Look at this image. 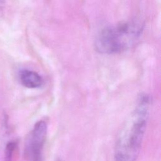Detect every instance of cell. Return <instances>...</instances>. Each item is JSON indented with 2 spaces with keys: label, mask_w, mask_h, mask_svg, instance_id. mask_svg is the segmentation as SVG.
I'll use <instances>...</instances> for the list:
<instances>
[{
  "label": "cell",
  "mask_w": 161,
  "mask_h": 161,
  "mask_svg": "<svg viewBox=\"0 0 161 161\" xmlns=\"http://www.w3.org/2000/svg\"><path fill=\"white\" fill-rule=\"evenodd\" d=\"M150 107L149 96L146 94H140L135 108L116 136L114 150V161H136L146 131Z\"/></svg>",
  "instance_id": "1"
},
{
  "label": "cell",
  "mask_w": 161,
  "mask_h": 161,
  "mask_svg": "<svg viewBox=\"0 0 161 161\" xmlns=\"http://www.w3.org/2000/svg\"><path fill=\"white\" fill-rule=\"evenodd\" d=\"M143 30L139 20H131L103 29L95 41L96 50L103 54L126 51L138 41Z\"/></svg>",
  "instance_id": "2"
},
{
  "label": "cell",
  "mask_w": 161,
  "mask_h": 161,
  "mask_svg": "<svg viewBox=\"0 0 161 161\" xmlns=\"http://www.w3.org/2000/svg\"><path fill=\"white\" fill-rule=\"evenodd\" d=\"M48 126L43 120L38 121L30 132L25 145L27 161H43V148L47 138Z\"/></svg>",
  "instance_id": "3"
},
{
  "label": "cell",
  "mask_w": 161,
  "mask_h": 161,
  "mask_svg": "<svg viewBox=\"0 0 161 161\" xmlns=\"http://www.w3.org/2000/svg\"><path fill=\"white\" fill-rule=\"evenodd\" d=\"M19 80L23 86L29 89L40 88L44 84V80L38 73L28 69L20 72Z\"/></svg>",
  "instance_id": "4"
},
{
  "label": "cell",
  "mask_w": 161,
  "mask_h": 161,
  "mask_svg": "<svg viewBox=\"0 0 161 161\" xmlns=\"http://www.w3.org/2000/svg\"><path fill=\"white\" fill-rule=\"evenodd\" d=\"M16 143L15 142H9L8 143L6 147L5 152V161H12L13 155L14 151L16 148Z\"/></svg>",
  "instance_id": "5"
},
{
  "label": "cell",
  "mask_w": 161,
  "mask_h": 161,
  "mask_svg": "<svg viewBox=\"0 0 161 161\" xmlns=\"http://www.w3.org/2000/svg\"><path fill=\"white\" fill-rule=\"evenodd\" d=\"M56 161H61V160H59V159H58V160H57Z\"/></svg>",
  "instance_id": "6"
}]
</instances>
